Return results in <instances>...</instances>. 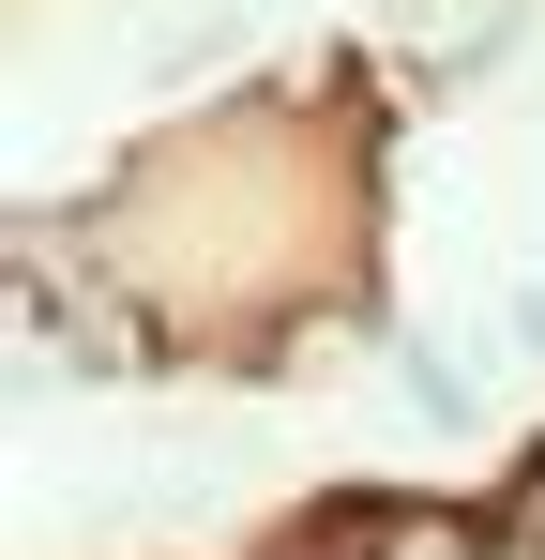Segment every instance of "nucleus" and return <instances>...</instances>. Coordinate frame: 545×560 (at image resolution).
<instances>
[{
    "instance_id": "obj_1",
    "label": "nucleus",
    "mask_w": 545,
    "mask_h": 560,
    "mask_svg": "<svg viewBox=\"0 0 545 560\" xmlns=\"http://www.w3.org/2000/svg\"><path fill=\"white\" fill-rule=\"evenodd\" d=\"M349 560H500L469 515H425V500H363L349 515Z\"/></svg>"
}]
</instances>
